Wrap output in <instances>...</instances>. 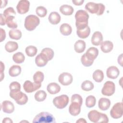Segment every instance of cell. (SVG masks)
Masks as SVG:
<instances>
[{
	"instance_id": "1",
	"label": "cell",
	"mask_w": 123,
	"mask_h": 123,
	"mask_svg": "<svg viewBox=\"0 0 123 123\" xmlns=\"http://www.w3.org/2000/svg\"><path fill=\"white\" fill-rule=\"evenodd\" d=\"M76 20L75 25L77 30H81L85 28L88 25L89 15L87 12L83 10L77 11L75 14Z\"/></svg>"
},
{
	"instance_id": "2",
	"label": "cell",
	"mask_w": 123,
	"mask_h": 123,
	"mask_svg": "<svg viewBox=\"0 0 123 123\" xmlns=\"http://www.w3.org/2000/svg\"><path fill=\"white\" fill-rule=\"evenodd\" d=\"M87 117L91 122L94 123L109 122V118L106 114L99 112L96 110L90 111L88 113Z\"/></svg>"
},
{
	"instance_id": "3",
	"label": "cell",
	"mask_w": 123,
	"mask_h": 123,
	"mask_svg": "<svg viewBox=\"0 0 123 123\" xmlns=\"http://www.w3.org/2000/svg\"><path fill=\"white\" fill-rule=\"evenodd\" d=\"M33 123H55V119L52 114L47 112H41L33 119Z\"/></svg>"
},
{
	"instance_id": "4",
	"label": "cell",
	"mask_w": 123,
	"mask_h": 123,
	"mask_svg": "<svg viewBox=\"0 0 123 123\" xmlns=\"http://www.w3.org/2000/svg\"><path fill=\"white\" fill-rule=\"evenodd\" d=\"M85 9L91 13H96L98 15H101L103 13L105 7L102 3L89 2L86 4Z\"/></svg>"
},
{
	"instance_id": "5",
	"label": "cell",
	"mask_w": 123,
	"mask_h": 123,
	"mask_svg": "<svg viewBox=\"0 0 123 123\" xmlns=\"http://www.w3.org/2000/svg\"><path fill=\"white\" fill-rule=\"evenodd\" d=\"M40 20L36 15L31 14L27 16L25 20V27L29 31L34 30L39 24Z\"/></svg>"
},
{
	"instance_id": "6",
	"label": "cell",
	"mask_w": 123,
	"mask_h": 123,
	"mask_svg": "<svg viewBox=\"0 0 123 123\" xmlns=\"http://www.w3.org/2000/svg\"><path fill=\"white\" fill-rule=\"evenodd\" d=\"M69 100V97L67 95H62L55 97L53 100V103L57 108L62 109L67 106Z\"/></svg>"
},
{
	"instance_id": "7",
	"label": "cell",
	"mask_w": 123,
	"mask_h": 123,
	"mask_svg": "<svg viewBox=\"0 0 123 123\" xmlns=\"http://www.w3.org/2000/svg\"><path fill=\"white\" fill-rule=\"evenodd\" d=\"M123 114V105L122 102L115 103L110 111L111 116L114 119H118Z\"/></svg>"
},
{
	"instance_id": "8",
	"label": "cell",
	"mask_w": 123,
	"mask_h": 123,
	"mask_svg": "<svg viewBox=\"0 0 123 123\" xmlns=\"http://www.w3.org/2000/svg\"><path fill=\"white\" fill-rule=\"evenodd\" d=\"M115 90V84L112 81H108L104 83L101 90V93L104 96H111L114 93Z\"/></svg>"
},
{
	"instance_id": "9",
	"label": "cell",
	"mask_w": 123,
	"mask_h": 123,
	"mask_svg": "<svg viewBox=\"0 0 123 123\" xmlns=\"http://www.w3.org/2000/svg\"><path fill=\"white\" fill-rule=\"evenodd\" d=\"M11 98L14 99L16 102L20 105L25 104L28 101V97L22 91L10 95Z\"/></svg>"
},
{
	"instance_id": "10",
	"label": "cell",
	"mask_w": 123,
	"mask_h": 123,
	"mask_svg": "<svg viewBox=\"0 0 123 123\" xmlns=\"http://www.w3.org/2000/svg\"><path fill=\"white\" fill-rule=\"evenodd\" d=\"M41 83L37 84L34 82V83H32L29 80H27L25 82L23 85V88L26 92L30 93L37 90L41 87Z\"/></svg>"
},
{
	"instance_id": "11",
	"label": "cell",
	"mask_w": 123,
	"mask_h": 123,
	"mask_svg": "<svg viewBox=\"0 0 123 123\" xmlns=\"http://www.w3.org/2000/svg\"><path fill=\"white\" fill-rule=\"evenodd\" d=\"M73 76L69 73L64 72L62 73L58 77L59 82L63 86H68L73 82Z\"/></svg>"
},
{
	"instance_id": "12",
	"label": "cell",
	"mask_w": 123,
	"mask_h": 123,
	"mask_svg": "<svg viewBox=\"0 0 123 123\" xmlns=\"http://www.w3.org/2000/svg\"><path fill=\"white\" fill-rule=\"evenodd\" d=\"M30 2L26 0H20L16 6L18 12L20 14H25L28 12L29 9Z\"/></svg>"
},
{
	"instance_id": "13",
	"label": "cell",
	"mask_w": 123,
	"mask_h": 123,
	"mask_svg": "<svg viewBox=\"0 0 123 123\" xmlns=\"http://www.w3.org/2000/svg\"><path fill=\"white\" fill-rule=\"evenodd\" d=\"M81 105L77 102H71L69 108V113L74 116L78 115L81 111Z\"/></svg>"
},
{
	"instance_id": "14",
	"label": "cell",
	"mask_w": 123,
	"mask_h": 123,
	"mask_svg": "<svg viewBox=\"0 0 123 123\" xmlns=\"http://www.w3.org/2000/svg\"><path fill=\"white\" fill-rule=\"evenodd\" d=\"M1 109L3 111L7 113H12L14 111V106L10 101L5 100L1 103Z\"/></svg>"
},
{
	"instance_id": "15",
	"label": "cell",
	"mask_w": 123,
	"mask_h": 123,
	"mask_svg": "<svg viewBox=\"0 0 123 123\" xmlns=\"http://www.w3.org/2000/svg\"><path fill=\"white\" fill-rule=\"evenodd\" d=\"M120 74L118 68L114 66L109 67L106 71V74L108 78L114 79L116 78Z\"/></svg>"
},
{
	"instance_id": "16",
	"label": "cell",
	"mask_w": 123,
	"mask_h": 123,
	"mask_svg": "<svg viewBox=\"0 0 123 123\" xmlns=\"http://www.w3.org/2000/svg\"><path fill=\"white\" fill-rule=\"evenodd\" d=\"M85 54L88 60L94 61L98 54V50L95 47H90L86 50Z\"/></svg>"
},
{
	"instance_id": "17",
	"label": "cell",
	"mask_w": 123,
	"mask_h": 123,
	"mask_svg": "<svg viewBox=\"0 0 123 123\" xmlns=\"http://www.w3.org/2000/svg\"><path fill=\"white\" fill-rule=\"evenodd\" d=\"M103 36L101 32H95L91 37V43L93 45L98 46L102 42Z\"/></svg>"
},
{
	"instance_id": "18",
	"label": "cell",
	"mask_w": 123,
	"mask_h": 123,
	"mask_svg": "<svg viewBox=\"0 0 123 123\" xmlns=\"http://www.w3.org/2000/svg\"><path fill=\"white\" fill-rule=\"evenodd\" d=\"M111 101L109 98H100L98 102V108L102 111H106L110 107Z\"/></svg>"
},
{
	"instance_id": "19",
	"label": "cell",
	"mask_w": 123,
	"mask_h": 123,
	"mask_svg": "<svg viewBox=\"0 0 123 123\" xmlns=\"http://www.w3.org/2000/svg\"><path fill=\"white\" fill-rule=\"evenodd\" d=\"M47 90L50 94H56L60 91L61 86L57 83L52 82L49 84Z\"/></svg>"
},
{
	"instance_id": "20",
	"label": "cell",
	"mask_w": 123,
	"mask_h": 123,
	"mask_svg": "<svg viewBox=\"0 0 123 123\" xmlns=\"http://www.w3.org/2000/svg\"><path fill=\"white\" fill-rule=\"evenodd\" d=\"M48 61L45 57V56L40 53L37 56L35 59V63L36 65L38 67H44L48 63Z\"/></svg>"
},
{
	"instance_id": "21",
	"label": "cell",
	"mask_w": 123,
	"mask_h": 123,
	"mask_svg": "<svg viewBox=\"0 0 123 123\" xmlns=\"http://www.w3.org/2000/svg\"><path fill=\"white\" fill-rule=\"evenodd\" d=\"M113 48V44L112 42L109 40H106L101 43L100 49L104 53H109L111 52Z\"/></svg>"
},
{
	"instance_id": "22",
	"label": "cell",
	"mask_w": 123,
	"mask_h": 123,
	"mask_svg": "<svg viewBox=\"0 0 123 123\" xmlns=\"http://www.w3.org/2000/svg\"><path fill=\"white\" fill-rule=\"evenodd\" d=\"M48 19L50 24L57 25L59 24L61 21V16L57 12H53L49 14Z\"/></svg>"
},
{
	"instance_id": "23",
	"label": "cell",
	"mask_w": 123,
	"mask_h": 123,
	"mask_svg": "<svg viewBox=\"0 0 123 123\" xmlns=\"http://www.w3.org/2000/svg\"><path fill=\"white\" fill-rule=\"evenodd\" d=\"M74 8L72 6L64 4L62 5L60 8V12L63 15H71L74 12Z\"/></svg>"
},
{
	"instance_id": "24",
	"label": "cell",
	"mask_w": 123,
	"mask_h": 123,
	"mask_svg": "<svg viewBox=\"0 0 123 123\" xmlns=\"http://www.w3.org/2000/svg\"><path fill=\"white\" fill-rule=\"evenodd\" d=\"M74 49L75 52L78 53H82L86 49V43L82 40H77L74 45Z\"/></svg>"
},
{
	"instance_id": "25",
	"label": "cell",
	"mask_w": 123,
	"mask_h": 123,
	"mask_svg": "<svg viewBox=\"0 0 123 123\" xmlns=\"http://www.w3.org/2000/svg\"><path fill=\"white\" fill-rule=\"evenodd\" d=\"M61 33L63 36H69L72 32V28L70 25L68 24L64 23L62 24L60 27Z\"/></svg>"
},
{
	"instance_id": "26",
	"label": "cell",
	"mask_w": 123,
	"mask_h": 123,
	"mask_svg": "<svg viewBox=\"0 0 123 123\" xmlns=\"http://www.w3.org/2000/svg\"><path fill=\"white\" fill-rule=\"evenodd\" d=\"M18 48V45L17 42L9 41L5 45V49L8 52H12L16 50Z\"/></svg>"
},
{
	"instance_id": "27",
	"label": "cell",
	"mask_w": 123,
	"mask_h": 123,
	"mask_svg": "<svg viewBox=\"0 0 123 123\" xmlns=\"http://www.w3.org/2000/svg\"><path fill=\"white\" fill-rule=\"evenodd\" d=\"M21 72V67L19 65H13L12 66L9 70V74L12 77H15L19 75Z\"/></svg>"
},
{
	"instance_id": "28",
	"label": "cell",
	"mask_w": 123,
	"mask_h": 123,
	"mask_svg": "<svg viewBox=\"0 0 123 123\" xmlns=\"http://www.w3.org/2000/svg\"><path fill=\"white\" fill-rule=\"evenodd\" d=\"M76 33L78 37L81 38H86L87 37L90 33V28L89 26H87L85 28L81 30H77Z\"/></svg>"
},
{
	"instance_id": "29",
	"label": "cell",
	"mask_w": 123,
	"mask_h": 123,
	"mask_svg": "<svg viewBox=\"0 0 123 123\" xmlns=\"http://www.w3.org/2000/svg\"><path fill=\"white\" fill-rule=\"evenodd\" d=\"M92 77L96 82L99 83L102 82L103 80L104 75L102 71L100 70H96L94 72Z\"/></svg>"
},
{
	"instance_id": "30",
	"label": "cell",
	"mask_w": 123,
	"mask_h": 123,
	"mask_svg": "<svg viewBox=\"0 0 123 123\" xmlns=\"http://www.w3.org/2000/svg\"><path fill=\"white\" fill-rule=\"evenodd\" d=\"M9 35L11 38L15 40H19L22 37V32L18 29H12L9 31Z\"/></svg>"
},
{
	"instance_id": "31",
	"label": "cell",
	"mask_w": 123,
	"mask_h": 123,
	"mask_svg": "<svg viewBox=\"0 0 123 123\" xmlns=\"http://www.w3.org/2000/svg\"><path fill=\"white\" fill-rule=\"evenodd\" d=\"M41 53L45 56L48 61L52 59L54 54V51L49 48H45L41 50Z\"/></svg>"
},
{
	"instance_id": "32",
	"label": "cell",
	"mask_w": 123,
	"mask_h": 123,
	"mask_svg": "<svg viewBox=\"0 0 123 123\" xmlns=\"http://www.w3.org/2000/svg\"><path fill=\"white\" fill-rule=\"evenodd\" d=\"M9 88L10 89V95H11L20 91L21 85L18 82L14 81L10 84Z\"/></svg>"
},
{
	"instance_id": "33",
	"label": "cell",
	"mask_w": 123,
	"mask_h": 123,
	"mask_svg": "<svg viewBox=\"0 0 123 123\" xmlns=\"http://www.w3.org/2000/svg\"><path fill=\"white\" fill-rule=\"evenodd\" d=\"M13 61L17 63H21L25 60V57L24 54L21 52H18L13 54L12 56Z\"/></svg>"
},
{
	"instance_id": "34",
	"label": "cell",
	"mask_w": 123,
	"mask_h": 123,
	"mask_svg": "<svg viewBox=\"0 0 123 123\" xmlns=\"http://www.w3.org/2000/svg\"><path fill=\"white\" fill-rule=\"evenodd\" d=\"M47 93L44 90H38L35 94V98L36 100L38 102L44 101L47 97Z\"/></svg>"
},
{
	"instance_id": "35",
	"label": "cell",
	"mask_w": 123,
	"mask_h": 123,
	"mask_svg": "<svg viewBox=\"0 0 123 123\" xmlns=\"http://www.w3.org/2000/svg\"><path fill=\"white\" fill-rule=\"evenodd\" d=\"M94 84L89 80H85L81 85V88L86 91H89L94 88Z\"/></svg>"
},
{
	"instance_id": "36",
	"label": "cell",
	"mask_w": 123,
	"mask_h": 123,
	"mask_svg": "<svg viewBox=\"0 0 123 123\" xmlns=\"http://www.w3.org/2000/svg\"><path fill=\"white\" fill-rule=\"evenodd\" d=\"M44 78L43 73L41 71L36 72L33 75V80L36 83L40 84L43 82Z\"/></svg>"
},
{
	"instance_id": "37",
	"label": "cell",
	"mask_w": 123,
	"mask_h": 123,
	"mask_svg": "<svg viewBox=\"0 0 123 123\" xmlns=\"http://www.w3.org/2000/svg\"><path fill=\"white\" fill-rule=\"evenodd\" d=\"M26 55L29 57H33L36 55L37 49V48L33 46H27L25 49Z\"/></svg>"
},
{
	"instance_id": "38",
	"label": "cell",
	"mask_w": 123,
	"mask_h": 123,
	"mask_svg": "<svg viewBox=\"0 0 123 123\" xmlns=\"http://www.w3.org/2000/svg\"><path fill=\"white\" fill-rule=\"evenodd\" d=\"M15 16H9L5 18L6 24L8 27L11 28H16L17 27V24L14 21Z\"/></svg>"
},
{
	"instance_id": "39",
	"label": "cell",
	"mask_w": 123,
	"mask_h": 123,
	"mask_svg": "<svg viewBox=\"0 0 123 123\" xmlns=\"http://www.w3.org/2000/svg\"><path fill=\"white\" fill-rule=\"evenodd\" d=\"M96 102V99L94 96L90 95L86 97V105L88 108L93 107Z\"/></svg>"
},
{
	"instance_id": "40",
	"label": "cell",
	"mask_w": 123,
	"mask_h": 123,
	"mask_svg": "<svg viewBox=\"0 0 123 123\" xmlns=\"http://www.w3.org/2000/svg\"><path fill=\"white\" fill-rule=\"evenodd\" d=\"M36 13L40 17H45L47 14V10L43 6H38L36 8Z\"/></svg>"
},
{
	"instance_id": "41",
	"label": "cell",
	"mask_w": 123,
	"mask_h": 123,
	"mask_svg": "<svg viewBox=\"0 0 123 123\" xmlns=\"http://www.w3.org/2000/svg\"><path fill=\"white\" fill-rule=\"evenodd\" d=\"M16 12L12 7H10L6 9L3 13V15L5 18L9 16H15Z\"/></svg>"
},
{
	"instance_id": "42",
	"label": "cell",
	"mask_w": 123,
	"mask_h": 123,
	"mask_svg": "<svg viewBox=\"0 0 123 123\" xmlns=\"http://www.w3.org/2000/svg\"><path fill=\"white\" fill-rule=\"evenodd\" d=\"M81 61L83 65L86 67L90 66L93 63V62H94V61H90L89 60H88L86 58L85 54L82 56L81 58Z\"/></svg>"
},
{
	"instance_id": "43",
	"label": "cell",
	"mask_w": 123,
	"mask_h": 123,
	"mask_svg": "<svg viewBox=\"0 0 123 123\" xmlns=\"http://www.w3.org/2000/svg\"><path fill=\"white\" fill-rule=\"evenodd\" d=\"M77 102L79 103L81 105L83 103V98L82 97L77 94H75L72 95L71 97V102Z\"/></svg>"
},
{
	"instance_id": "44",
	"label": "cell",
	"mask_w": 123,
	"mask_h": 123,
	"mask_svg": "<svg viewBox=\"0 0 123 123\" xmlns=\"http://www.w3.org/2000/svg\"><path fill=\"white\" fill-rule=\"evenodd\" d=\"M6 37V33L4 29L2 28H0V42H2L3 41Z\"/></svg>"
},
{
	"instance_id": "45",
	"label": "cell",
	"mask_w": 123,
	"mask_h": 123,
	"mask_svg": "<svg viewBox=\"0 0 123 123\" xmlns=\"http://www.w3.org/2000/svg\"><path fill=\"white\" fill-rule=\"evenodd\" d=\"M0 63H1V66H0V69H1L0 77H1V79H0V81H1L3 79V78L4 77V75L3 74V71L4 70V64L3 63V62H1Z\"/></svg>"
},
{
	"instance_id": "46",
	"label": "cell",
	"mask_w": 123,
	"mask_h": 123,
	"mask_svg": "<svg viewBox=\"0 0 123 123\" xmlns=\"http://www.w3.org/2000/svg\"><path fill=\"white\" fill-rule=\"evenodd\" d=\"M84 0H72V2L75 5L79 6L81 5L84 2Z\"/></svg>"
},
{
	"instance_id": "47",
	"label": "cell",
	"mask_w": 123,
	"mask_h": 123,
	"mask_svg": "<svg viewBox=\"0 0 123 123\" xmlns=\"http://www.w3.org/2000/svg\"><path fill=\"white\" fill-rule=\"evenodd\" d=\"M0 25H4L6 24L5 18L4 17L3 15L2 14H1V13L0 14Z\"/></svg>"
},
{
	"instance_id": "48",
	"label": "cell",
	"mask_w": 123,
	"mask_h": 123,
	"mask_svg": "<svg viewBox=\"0 0 123 123\" xmlns=\"http://www.w3.org/2000/svg\"><path fill=\"white\" fill-rule=\"evenodd\" d=\"M2 123H12L13 122L12 121L10 118H8V117H6L5 118L3 119V121H2Z\"/></svg>"
},
{
	"instance_id": "49",
	"label": "cell",
	"mask_w": 123,
	"mask_h": 123,
	"mask_svg": "<svg viewBox=\"0 0 123 123\" xmlns=\"http://www.w3.org/2000/svg\"><path fill=\"white\" fill-rule=\"evenodd\" d=\"M76 123H86V121L83 118H80L78 121H76Z\"/></svg>"
}]
</instances>
